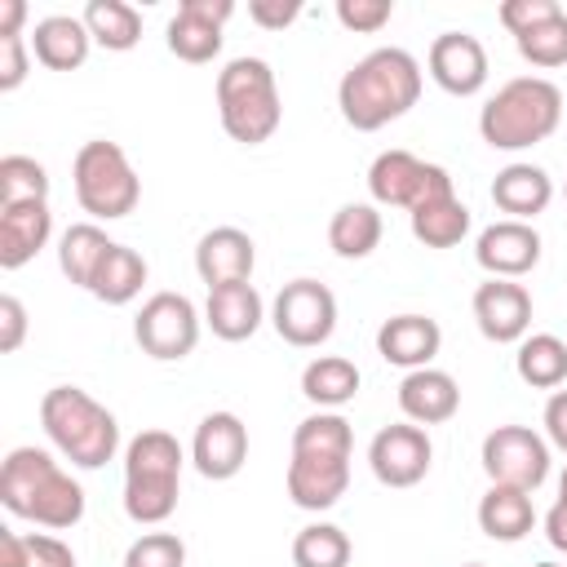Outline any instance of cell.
I'll list each match as a JSON object with an SVG mask.
<instances>
[{"mask_svg":"<svg viewBox=\"0 0 567 567\" xmlns=\"http://www.w3.org/2000/svg\"><path fill=\"white\" fill-rule=\"evenodd\" d=\"M421 97V62L399 49V44H385V49H372L363 53L337 84V106H341V120L354 128V133H377L385 128L390 120L408 115Z\"/></svg>","mask_w":567,"mask_h":567,"instance_id":"6da1fadb","label":"cell"},{"mask_svg":"<svg viewBox=\"0 0 567 567\" xmlns=\"http://www.w3.org/2000/svg\"><path fill=\"white\" fill-rule=\"evenodd\" d=\"M0 505L13 518L66 532L84 518V487L44 447H13L0 465Z\"/></svg>","mask_w":567,"mask_h":567,"instance_id":"7a4b0ae2","label":"cell"},{"mask_svg":"<svg viewBox=\"0 0 567 567\" xmlns=\"http://www.w3.org/2000/svg\"><path fill=\"white\" fill-rule=\"evenodd\" d=\"M563 124V93L545 75L505 80L478 111V133L492 151H527Z\"/></svg>","mask_w":567,"mask_h":567,"instance_id":"3957f363","label":"cell"},{"mask_svg":"<svg viewBox=\"0 0 567 567\" xmlns=\"http://www.w3.org/2000/svg\"><path fill=\"white\" fill-rule=\"evenodd\" d=\"M40 425L75 470H102L120 452V421L80 385H53L40 399Z\"/></svg>","mask_w":567,"mask_h":567,"instance_id":"277c9868","label":"cell"},{"mask_svg":"<svg viewBox=\"0 0 567 567\" xmlns=\"http://www.w3.org/2000/svg\"><path fill=\"white\" fill-rule=\"evenodd\" d=\"M217 115L230 142L261 146L284 120V97L266 58H230L217 71Z\"/></svg>","mask_w":567,"mask_h":567,"instance_id":"5b68a950","label":"cell"},{"mask_svg":"<svg viewBox=\"0 0 567 567\" xmlns=\"http://www.w3.org/2000/svg\"><path fill=\"white\" fill-rule=\"evenodd\" d=\"M182 443L168 430H142L124 447V514L142 527L164 523L182 496Z\"/></svg>","mask_w":567,"mask_h":567,"instance_id":"8992f818","label":"cell"},{"mask_svg":"<svg viewBox=\"0 0 567 567\" xmlns=\"http://www.w3.org/2000/svg\"><path fill=\"white\" fill-rule=\"evenodd\" d=\"M71 182H75L80 208L89 217H97V221H120L142 199V182H137L124 146L120 142H106V137H93V142H84L75 151Z\"/></svg>","mask_w":567,"mask_h":567,"instance_id":"52a82bcc","label":"cell"},{"mask_svg":"<svg viewBox=\"0 0 567 567\" xmlns=\"http://www.w3.org/2000/svg\"><path fill=\"white\" fill-rule=\"evenodd\" d=\"M368 190H372V204L408 208V213H416L430 199L456 195L452 190V173L443 164L416 159L412 151H381L372 159V168H368Z\"/></svg>","mask_w":567,"mask_h":567,"instance_id":"ba28073f","label":"cell"},{"mask_svg":"<svg viewBox=\"0 0 567 567\" xmlns=\"http://www.w3.org/2000/svg\"><path fill=\"white\" fill-rule=\"evenodd\" d=\"M133 341L159 363H177L199 346V310L186 292H155L133 319Z\"/></svg>","mask_w":567,"mask_h":567,"instance_id":"9c48e42d","label":"cell"},{"mask_svg":"<svg viewBox=\"0 0 567 567\" xmlns=\"http://www.w3.org/2000/svg\"><path fill=\"white\" fill-rule=\"evenodd\" d=\"M270 323L275 332L297 346V350H315L337 332V297L328 284L319 279H292L279 288L275 306H270Z\"/></svg>","mask_w":567,"mask_h":567,"instance_id":"30bf717a","label":"cell"},{"mask_svg":"<svg viewBox=\"0 0 567 567\" xmlns=\"http://www.w3.org/2000/svg\"><path fill=\"white\" fill-rule=\"evenodd\" d=\"M478 461H483V474L501 487L536 492L549 478V443L532 425H496L483 439Z\"/></svg>","mask_w":567,"mask_h":567,"instance_id":"8fae6325","label":"cell"},{"mask_svg":"<svg viewBox=\"0 0 567 567\" xmlns=\"http://www.w3.org/2000/svg\"><path fill=\"white\" fill-rule=\"evenodd\" d=\"M430 461H434V443L412 421L385 425L368 443V465H372L381 487H416L430 474Z\"/></svg>","mask_w":567,"mask_h":567,"instance_id":"7c38bea8","label":"cell"},{"mask_svg":"<svg viewBox=\"0 0 567 567\" xmlns=\"http://www.w3.org/2000/svg\"><path fill=\"white\" fill-rule=\"evenodd\" d=\"M235 0H182L177 13L168 18V53L204 66L221 53V27L230 22Z\"/></svg>","mask_w":567,"mask_h":567,"instance_id":"4fadbf2b","label":"cell"},{"mask_svg":"<svg viewBox=\"0 0 567 567\" xmlns=\"http://www.w3.org/2000/svg\"><path fill=\"white\" fill-rule=\"evenodd\" d=\"M425 66H430V80L452 97H474L487 84V49L470 31L434 35V44L425 53Z\"/></svg>","mask_w":567,"mask_h":567,"instance_id":"5bb4252c","label":"cell"},{"mask_svg":"<svg viewBox=\"0 0 567 567\" xmlns=\"http://www.w3.org/2000/svg\"><path fill=\"white\" fill-rule=\"evenodd\" d=\"M190 461L204 478L213 483H226L244 470L248 461V425L235 416V412H208L199 425H195V439H190Z\"/></svg>","mask_w":567,"mask_h":567,"instance_id":"9a60e30c","label":"cell"},{"mask_svg":"<svg viewBox=\"0 0 567 567\" xmlns=\"http://www.w3.org/2000/svg\"><path fill=\"white\" fill-rule=\"evenodd\" d=\"M474 323L487 341L514 346L532 328V292L514 279H487L474 288Z\"/></svg>","mask_w":567,"mask_h":567,"instance_id":"2e32d148","label":"cell"},{"mask_svg":"<svg viewBox=\"0 0 567 567\" xmlns=\"http://www.w3.org/2000/svg\"><path fill=\"white\" fill-rule=\"evenodd\" d=\"M474 261L492 275V279H518L527 270H536L540 261V235L532 221H492L487 230H478V244H474Z\"/></svg>","mask_w":567,"mask_h":567,"instance_id":"e0dca14e","label":"cell"},{"mask_svg":"<svg viewBox=\"0 0 567 567\" xmlns=\"http://www.w3.org/2000/svg\"><path fill=\"white\" fill-rule=\"evenodd\" d=\"M288 496L297 509H332L350 487V456H319V452H292L288 461Z\"/></svg>","mask_w":567,"mask_h":567,"instance_id":"ac0fdd59","label":"cell"},{"mask_svg":"<svg viewBox=\"0 0 567 567\" xmlns=\"http://www.w3.org/2000/svg\"><path fill=\"white\" fill-rule=\"evenodd\" d=\"M257 266V248L239 226H213L199 244H195V270L208 288L221 284H248Z\"/></svg>","mask_w":567,"mask_h":567,"instance_id":"d6986e66","label":"cell"},{"mask_svg":"<svg viewBox=\"0 0 567 567\" xmlns=\"http://www.w3.org/2000/svg\"><path fill=\"white\" fill-rule=\"evenodd\" d=\"M399 412L412 425H443L461 412V385L443 368H416L399 381Z\"/></svg>","mask_w":567,"mask_h":567,"instance_id":"ffe728a7","label":"cell"},{"mask_svg":"<svg viewBox=\"0 0 567 567\" xmlns=\"http://www.w3.org/2000/svg\"><path fill=\"white\" fill-rule=\"evenodd\" d=\"M443 346V328L430 315H394L377 328V354L394 368H430Z\"/></svg>","mask_w":567,"mask_h":567,"instance_id":"44dd1931","label":"cell"},{"mask_svg":"<svg viewBox=\"0 0 567 567\" xmlns=\"http://www.w3.org/2000/svg\"><path fill=\"white\" fill-rule=\"evenodd\" d=\"M53 235V213L49 199H27V204H4L0 208V266L18 270L27 266Z\"/></svg>","mask_w":567,"mask_h":567,"instance_id":"7402d4cb","label":"cell"},{"mask_svg":"<svg viewBox=\"0 0 567 567\" xmlns=\"http://www.w3.org/2000/svg\"><path fill=\"white\" fill-rule=\"evenodd\" d=\"M266 319V306H261V292L248 284H221V288H208V301H204V323L213 328V337L221 341H248Z\"/></svg>","mask_w":567,"mask_h":567,"instance_id":"603a6c76","label":"cell"},{"mask_svg":"<svg viewBox=\"0 0 567 567\" xmlns=\"http://www.w3.org/2000/svg\"><path fill=\"white\" fill-rule=\"evenodd\" d=\"M27 44H31V53H35L40 66H49V71H75V66H84L93 35H89L84 18L49 13V18L35 22V31L27 35Z\"/></svg>","mask_w":567,"mask_h":567,"instance_id":"cb8c5ba5","label":"cell"},{"mask_svg":"<svg viewBox=\"0 0 567 567\" xmlns=\"http://www.w3.org/2000/svg\"><path fill=\"white\" fill-rule=\"evenodd\" d=\"M554 199V177L536 164H505L492 177V204L509 217V221H532L536 213H545Z\"/></svg>","mask_w":567,"mask_h":567,"instance_id":"d4e9b609","label":"cell"},{"mask_svg":"<svg viewBox=\"0 0 567 567\" xmlns=\"http://www.w3.org/2000/svg\"><path fill=\"white\" fill-rule=\"evenodd\" d=\"M478 527H483V536L505 540V545H514V540L532 536V527H536L532 492H518V487H501V483H492V487L483 492V501H478Z\"/></svg>","mask_w":567,"mask_h":567,"instance_id":"484cf974","label":"cell"},{"mask_svg":"<svg viewBox=\"0 0 567 567\" xmlns=\"http://www.w3.org/2000/svg\"><path fill=\"white\" fill-rule=\"evenodd\" d=\"M359 368H354V359H346V354H319V359H310L306 368H301V394L319 408V412H337V408H346L354 394H359Z\"/></svg>","mask_w":567,"mask_h":567,"instance_id":"4316f807","label":"cell"},{"mask_svg":"<svg viewBox=\"0 0 567 567\" xmlns=\"http://www.w3.org/2000/svg\"><path fill=\"white\" fill-rule=\"evenodd\" d=\"M111 248H115V239H106V230H102L97 221H75V226H66L62 239H58V266H62V275H66L75 288H89Z\"/></svg>","mask_w":567,"mask_h":567,"instance_id":"83f0119b","label":"cell"},{"mask_svg":"<svg viewBox=\"0 0 567 567\" xmlns=\"http://www.w3.org/2000/svg\"><path fill=\"white\" fill-rule=\"evenodd\" d=\"M514 372L532 390H558V385H567V341L554 337V332L523 337L518 341V354H514Z\"/></svg>","mask_w":567,"mask_h":567,"instance_id":"f1b7e54d","label":"cell"},{"mask_svg":"<svg viewBox=\"0 0 567 567\" xmlns=\"http://www.w3.org/2000/svg\"><path fill=\"white\" fill-rule=\"evenodd\" d=\"M381 235H385V221H381L377 204H341L332 213V221H328V244L346 261L368 257L381 244Z\"/></svg>","mask_w":567,"mask_h":567,"instance_id":"f546056e","label":"cell"},{"mask_svg":"<svg viewBox=\"0 0 567 567\" xmlns=\"http://www.w3.org/2000/svg\"><path fill=\"white\" fill-rule=\"evenodd\" d=\"M80 18H84L93 44H102L111 53H128L142 40V13L128 0H89Z\"/></svg>","mask_w":567,"mask_h":567,"instance_id":"4dcf8cb0","label":"cell"},{"mask_svg":"<svg viewBox=\"0 0 567 567\" xmlns=\"http://www.w3.org/2000/svg\"><path fill=\"white\" fill-rule=\"evenodd\" d=\"M408 217H412V239L425 244V248H456L470 235V208L456 195L430 199Z\"/></svg>","mask_w":567,"mask_h":567,"instance_id":"1f68e13d","label":"cell"},{"mask_svg":"<svg viewBox=\"0 0 567 567\" xmlns=\"http://www.w3.org/2000/svg\"><path fill=\"white\" fill-rule=\"evenodd\" d=\"M142 284H146V261H142V252L115 244V248L106 252V261L97 266L89 292H93L97 301H106V306H128V301L142 292Z\"/></svg>","mask_w":567,"mask_h":567,"instance_id":"d6a6232c","label":"cell"},{"mask_svg":"<svg viewBox=\"0 0 567 567\" xmlns=\"http://www.w3.org/2000/svg\"><path fill=\"white\" fill-rule=\"evenodd\" d=\"M350 536L337 523H310L292 540V563L297 567H350Z\"/></svg>","mask_w":567,"mask_h":567,"instance_id":"836d02e7","label":"cell"},{"mask_svg":"<svg viewBox=\"0 0 567 567\" xmlns=\"http://www.w3.org/2000/svg\"><path fill=\"white\" fill-rule=\"evenodd\" d=\"M354 430L341 412H310L292 430V452H319V456H350Z\"/></svg>","mask_w":567,"mask_h":567,"instance_id":"e575fe53","label":"cell"},{"mask_svg":"<svg viewBox=\"0 0 567 567\" xmlns=\"http://www.w3.org/2000/svg\"><path fill=\"white\" fill-rule=\"evenodd\" d=\"M514 44H518L523 62H532V66H540V71L567 66V9H558L549 22H540V27L523 31Z\"/></svg>","mask_w":567,"mask_h":567,"instance_id":"d590c367","label":"cell"},{"mask_svg":"<svg viewBox=\"0 0 567 567\" xmlns=\"http://www.w3.org/2000/svg\"><path fill=\"white\" fill-rule=\"evenodd\" d=\"M27 199H49V173L31 155H4L0 159V208L27 204Z\"/></svg>","mask_w":567,"mask_h":567,"instance_id":"8d00e7d4","label":"cell"},{"mask_svg":"<svg viewBox=\"0 0 567 567\" xmlns=\"http://www.w3.org/2000/svg\"><path fill=\"white\" fill-rule=\"evenodd\" d=\"M124 567H186V545L173 532H146L124 549Z\"/></svg>","mask_w":567,"mask_h":567,"instance_id":"74e56055","label":"cell"},{"mask_svg":"<svg viewBox=\"0 0 567 567\" xmlns=\"http://www.w3.org/2000/svg\"><path fill=\"white\" fill-rule=\"evenodd\" d=\"M394 18V0H337V22L346 31L372 35Z\"/></svg>","mask_w":567,"mask_h":567,"instance_id":"f35d334b","label":"cell"},{"mask_svg":"<svg viewBox=\"0 0 567 567\" xmlns=\"http://www.w3.org/2000/svg\"><path fill=\"white\" fill-rule=\"evenodd\" d=\"M558 9H563L558 0H505V4L496 9V18H501V27H505V31L518 40L523 31H532V27L549 22Z\"/></svg>","mask_w":567,"mask_h":567,"instance_id":"ab89813d","label":"cell"},{"mask_svg":"<svg viewBox=\"0 0 567 567\" xmlns=\"http://www.w3.org/2000/svg\"><path fill=\"white\" fill-rule=\"evenodd\" d=\"M31 71V58H27V35H9L0 40V93H13Z\"/></svg>","mask_w":567,"mask_h":567,"instance_id":"60d3db41","label":"cell"},{"mask_svg":"<svg viewBox=\"0 0 567 567\" xmlns=\"http://www.w3.org/2000/svg\"><path fill=\"white\" fill-rule=\"evenodd\" d=\"M27 567H75V554H71L66 540L44 536V532H31L27 536Z\"/></svg>","mask_w":567,"mask_h":567,"instance_id":"b9f144b4","label":"cell"},{"mask_svg":"<svg viewBox=\"0 0 567 567\" xmlns=\"http://www.w3.org/2000/svg\"><path fill=\"white\" fill-rule=\"evenodd\" d=\"M248 18L261 31H284L301 18V0H248Z\"/></svg>","mask_w":567,"mask_h":567,"instance_id":"7bdbcfd3","label":"cell"},{"mask_svg":"<svg viewBox=\"0 0 567 567\" xmlns=\"http://www.w3.org/2000/svg\"><path fill=\"white\" fill-rule=\"evenodd\" d=\"M22 337H27V310H22V301L13 292H4L0 297V350L13 354L22 346Z\"/></svg>","mask_w":567,"mask_h":567,"instance_id":"ee69618b","label":"cell"},{"mask_svg":"<svg viewBox=\"0 0 567 567\" xmlns=\"http://www.w3.org/2000/svg\"><path fill=\"white\" fill-rule=\"evenodd\" d=\"M545 439L558 452H567V390H554L545 403Z\"/></svg>","mask_w":567,"mask_h":567,"instance_id":"f6af8a7d","label":"cell"},{"mask_svg":"<svg viewBox=\"0 0 567 567\" xmlns=\"http://www.w3.org/2000/svg\"><path fill=\"white\" fill-rule=\"evenodd\" d=\"M545 540L558 549V554H567V501L558 496L554 505H549V514H545Z\"/></svg>","mask_w":567,"mask_h":567,"instance_id":"bcb514c9","label":"cell"},{"mask_svg":"<svg viewBox=\"0 0 567 567\" xmlns=\"http://www.w3.org/2000/svg\"><path fill=\"white\" fill-rule=\"evenodd\" d=\"M22 22H27V0H0V40L22 35Z\"/></svg>","mask_w":567,"mask_h":567,"instance_id":"7dc6e473","label":"cell"},{"mask_svg":"<svg viewBox=\"0 0 567 567\" xmlns=\"http://www.w3.org/2000/svg\"><path fill=\"white\" fill-rule=\"evenodd\" d=\"M558 496L567 501V465H563V478H558Z\"/></svg>","mask_w":567,"mask_h":567,"instance_id":"c3c4849f","label":"cell"},{"mask_svg":"<svg viewBox=\"0 0 567 567\" xmlns=\"http://www.w3.org/2000/svg\"><path fill=\"white\" fill-rule=\"evenodd\" d=\"M536 567H563V563H536Z\"/></svg>","mask_w":567,"mask_h":567,"instance_id":"681fc988","label":"cell"},{"mask_svg":"<svg viewBox=\"0 0 567 567\" xmlns=\"http://www.w3.org/2000/svg\"><path fill=\"white\" fill-rule=\"evenodd\" d=\"M465 567H483V563H465Z\"/></svg>","mask_w":567,"mask_h":567,"instance_id":"f907efd6","label":"cell"}]
</instances>
